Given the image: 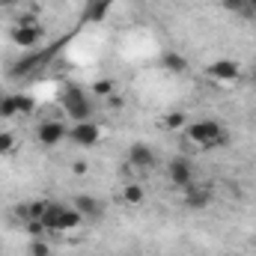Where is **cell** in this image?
<instances>
[{
  "mask_svg": "<svg viewBox=\"0 0 256 256\" xmlns=\"http://www.w3.org/2000/svg\"><path fill=\"white\" fill-rule=\"evenodd\" d=\"M108 9H110V0H90V3H86L84 18H86V21H104Z\"/></svg>",
  "mask_w": 256,
  "mask_h": 256,
  "instance_id": "cell-15",
  "label": "cell"
},
{
  "mask_svg": "<svg viewBox=\"0 0 256 256\" xmlns=\"http://www.w3.org/2000/svg\"><path fill=\"white\" fill-rule=\"evenodd\" d=\"M167 182H170L173 188H179V191H185L188 185H194V182H196V170H194L191 158H185V155L170 158V161H167Z\"/></svg>",
  "mask_w": 256,
  "mask_h": 256,
  "instance_id": "cell-4",
  "label": "cell"
},
{
  "mask_svg": "<svg viewBox=\"0 0 256 256\" xmlns=\"http://www.w3.org/2000/svg\"><path fill=\"white\" fill-rule=\"evenodd\" d=\"M3 98H6V92H0V104H3Z\"/></svg>",
  "mask_w": 256,
  "mask_h": 256,
  "instance_id": "cell-28",
  "label": "cell"
},
{
  "mask_svg": "<svg viewBox=\"0 0 256 256\" xmlns=\"http://www.w3.org/2000/svg\"><path fill=\"white\" fill-rule=\"evenodd\" d=\"M45 63H48V54H45V51H33V54H27V57L15 60L6 72H9L12 78H33V74H36Z\"/></svg>",
  "mask_w": 256,
  "mask_h": 256,
  "instance_id": "cell-10",
  "label": "cell"
},
{
  "mask_svg": "<svg viewBox=\"0 0 256 256\" xmlns=\"http://www.w3.org/2000/svg\"><path fill=\"white\" fill-rule=\"evenodd\" d=\"M126 158H128V164H131L134 170H140V173L155 170V164H158V152H155L149 143H143V140H137V143L128 146Z\"/></svg>",
  "mask_w": 256,
  "mask_h": 256,
  "instance_id": "cell-5",
  "label": "cell"
},
{
  "mask_svg": "<svg viewBox=\"0 0 256 256\" xmlns=\"http://www.w3.org/2000/svg\"><path fill=\"white\" fill-rule=\"evenodd\" d=\"M122 200H126L128 206H140V202L146 200V191H143L137 182H128L126 188H122Z\"/></svg>",
  "mask_w": 256,
  "mask_h": 256,
  "instance_id": "cell-17",
  "label": "cell"
},
{
  "mask_svg": "<svg viewBox=\"0 0 256 256\" xmlns=\"http://www.w3.org/2000/svg\"><path fill=\"white\" fill-rule=\"evenodd\" d=\"M250 80H254V84H256V66H254V68H250Z\"/></svg>",
  "mask_w": 256,
  "mask_h": 256,
  "instance_id": "cell-26",
  "label": "cell"
},
{
  "mask_svg": "<svg viewBox=\"0 0 256 256\" xmlns=\"http://www.w3.org/2000/svg\"><path fill=\"white\" fill-rule=\"evenodd\" d=\"M68 140H72L74 146L90 149V146H96V143L102 140V128L96 126L92 120H86V122H74V126H68Z\"/></svg>",
  "mask_w": 256,
  "mask_h": 256,
  "instance_id": "cell-9",
  "label": "cell"
},
{
  "mask_svg": "<svg viewBox=\"0 0 256 256\" xmlns=\"http://www.w3.org/2000/svg\"><path fill=\"white\" fill-rule=\"evenodd\" d=\"M248 6H250V9H256V0H248Z\"/></svg>",
  "mask_w": 256,
  "mask_h": 256,
  "instance_id": "cell-27",
  "label": "cell"
},
{
  "mask_svg": "<svg viewBox=\"0 0 256 256\" xmlns=\"http://www.w3.org/2000/svg\"><path fill=\"white\" fill-rule=\"evenodd\" d=\"M182 131L194 149H220L230 143V131L218 120H196V122H188Z\"/></svg>",
  "mask_w": 256,
  "mask_h": 256,
  "instance_id": "cell-1",
  "label": "cell"
},
{
  "mask_svg": "<svg viewBox=\"0 0 256 256\" xmlns=\"http://www.w3.org/2000/svg\"><path fill=\"white\" fill-rule=\"evenodd\" d=\"M27 256H51V244H48L45 238H30Z\"/></svg>",
  "mask_w": 256,
  "mask_h": 256,
  "instance_id": "cell-18",
  "label": "cell"
},
{
  "mask_svg": "<svg viewBox=\"0 0 256 256\" xmlns=\"http://www.w3.org/2000/svg\"><path fill=\"white\" fill-rule=\"evenodd\" d=\"M212 200H214V191H212V185L208 182H194L185 188V208H191V212H202V208H208L212 206Z\"/></svg>",
  "mask_w": 256,
  "mask_h": 256,
  "instance_id": "cell-8",
  "label": "cell"
},
{
  "mask_svg": "<svg viewBox=\"0 0 256 256\" xmlns=\"http://www.w3.org/2000/svg\"><path fill=\"white\" fill-rule=\"evenodd\" d=\"M72 206L80 212V218H84V220H98V218L104 214L102 200H98V196H92V194H74V196H72Z\"/></svg>",
  "mask_w": 256,
  "mask_h": 256,
  "instance_id": "cell-13",
  "label": "cell"
},
{
  "mask_svg": "<svg viewBox=\"0 0 256 256\" xmlns=\"http://www.w3.org/2000/svg\"><path fill=\"white\" fill-rule=\"evenodd\" d=\"M0 116H3V120H12V116H18V110H15V102H12V92L3 98V104H0Z\"/></svg>",
  "mask_w": 256,
  "mask_h": 256,
  "instance_id": "cell-21",
  "label": "cell"
},
{
  "mask_svg": "<svg viewBox=\"0 0 256 256\" xmlns=\"http://www.w3.org/2000/svg\"><path fill=\"white\" fill-rule=\"evenodd\" d=\"M208 78H214L220 84H236L242 78V66L236 60H230V57H220V60H214L208 66Z\"/></svg>",
  "mask_w": 256,
  "mask_h": 256,
  "instance_id": "cell-12",
  "label": "cell"
},
{
  "mask_svg": "<svg viewBox=\"0 0 256 256\" xmlns=\"http://www.w3.org/2000/svg\"><path fill=\"white\" fill-rule=\"evenodd\" d=\"M164 126L170 128V131H176V128H185V126H188V120H185V114H170V116L164 120Z\"/></svg>",
  "mask_w": 256,
  "mask_h": 256,
  "instance_id": "cell-22",
  "label": "cell"
},
{
  "mask_svg": "<svg viewBox=\"0 0 256 256\" xmlns=\"http://www.w3.org/2000/svg\"><path fill=\"white\" fill-rule=\"evenodd\" d=\"M60 104H63L66 116H68L72 122H86V120H92V110H96L90 92L80 90L78 84H68V86H66L63 96H60Z\"/></svg>",
  "mask_w": 256,
  "mask_h": 256,
  "instance_id": "cell-3",
  "label": "cell"
},
{
  "mask_svg": "<svg viewBox=\"0 0 256 256\" xmlns=\"http://www.w3.org/2000/svg\"><path fill=\"white\" fill-rule=\"evenodd\" d=\"M45 206H48V200H24V202H18V206L12 208V218H15L21 226H24V224H33V220H42Z\"/></svg>",
  "mask_w": 256,
  "mask_h": 256,
  "instance_id": "cell-11",
  "label": "cell"
},
{
  "mask_svg": "<svg viewBox=\"0 0 256 256\" xmlns=\"http://www.w3.org/2000/svg\"><path fill=\"white\" fill-rule=\"evenodd\" d=\"M12 149H15V134L12 131H0V158L9 155Z\"/></svg>",
  "mask_w": 256,
  "mask_h": 256,
  "instance_id": "cell-20",
  "label": "cell"
},
{
  "mask_svg": "<svg viewBox=\"0 0 256 256\" xmlns=\"http://www.w3.org/2000/svg\"><path fill=\"white\" fill-rule=\"evenodd\" d=\"M220 6L226 12H232L236 18H244V21H256V9L248 6V0H220Z\"/></svg>",
  "mask_w": 256,
  "mask_h": 256,
  "instance_id": "cell-14",
  "label": "cell"
},
{
  "mask_svg": "<svg viewBox=\"0 0 256 256\" xmlns=\"http://www.w3.org/2000/svg\"><path fill=\"white\" fill-rule=\"evenodd\" d=\"M161 63L167 72H176V74H185L188 72V60L182 57V54H176V51H167L164 57H161Z\"/></svg>",
  "mask_w": 256,
  "mask_h": 256,
  "instance_id": "cell-16",
  "label": "cell"
},
{
  "mask_svg": "<svg viewBox=\"0 0 256 256\" xmlns=\"http://www.w3.org/2000/svg\"><path fill=\"white\" fill-rule=\"evenodd\" d=\"M92 90H96V96H110V90H114V84H110V80H98V84H96Z\"/></svg>",
  "mask_w": 256,
  "mask_h": 256,
  "instance_id": "cell-23",
  "label": "cell"
},
{
  "mask_svg": "<svg viewBox=\"0 0 256 256\" xmlns=\"http://www.w3.org/2000/svg\"><path fill=\"white\" fill-rule=\"evenodd\" d=\"M42 24L36 21V24H12L9 27V39H12V45H18V48H30V51H36V45L42 42Z\"/></svg>",
  "mask_w": 256,
  "mask_h": 256,
  "instance_id": "cell-6",
  "label": "cell"
},
{
  "mask_svg": "<svg viewBox=\"0 0 256 256\" xmlns=\"http://www.w3.org/2000/svg\"><path fill=\"white\" fill-rule=\"evenodd\" d=\"M12 102H15V110L18 114H33V98L30 96H24V92H12Z\"/></svg>",
  "mask_w": 256,
  "mask_h": 256,
  "instance_id": "cell-19",
  "label": "cell"
},
{
  "mask_svg": "<svg viewBox=\"0 0 256 256\" xmlns=\"http://www.w3.org/2000/svg\"><path fill=\"white\" fill-rule=\"evenodd\" d=\"M21 0H0V9H15Z\"/></svg>",
  "mask_w": 256,
  "mask_h": 256,
  "instance_id": "cell-25",
  "label": "cell"
},
{
  "mask_svg": "<svg viewBox=\"0 0 256 256\" xmlns=\"http://www.w3.org/2000/svg\"><path fill=\"white\" fill-rule=\"evenodd\" d=\"M66 137H68V126L60 122V120H42L39 126H36V140L42 143V146H60Z\"/></svg>",
  "mask_w": 256,
  "mask_h": 256,
  "instance_id": "cell-7",
  "label": "cell"
},
{
  "mask_svg": "<svg viewBox=\"0 0 256 256\" xmlns=\"http://www.w3.org/2000/svg\"><path fill=\"white\" fill-rule=\"evenodd\" d=\"M80 224H84V218H80V212H78L72 202H51V200H48L45 214H42V226H45L48 232H72V230H78Z\"/></svg>",
  "mask_w": 256,
  "mask_h": 256,
  "instance_id": "cell-2",
  "label": "cell"
},
{
  "mask_svg": "<svg viewBox=\"0 0 256 256\" xmlns=\"http://www.w3.org/2000/svg\"><path fill=\"white\" fill-rule=\"evenodd\" d=\"M72 170L80 176V173H86V164H84V161H74V164H72Z\"/></svg>",
  "mask_w": 256,
  "mask_h": 256,
  "instance_id": "cell-24",
  "label": "cell"
}]
</instances>
